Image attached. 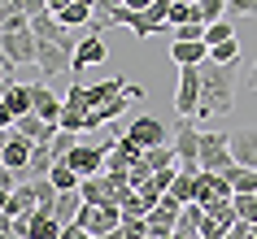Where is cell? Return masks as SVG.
Returning <instances> with one entry per match:
<instances>
[{"instance_id": "cell-1", "label": "cell", "mask_w": 257, "mask_h": 239, "mask_svg": "<svg viewBox=\"0 0 257 239\" xmlns=\"http://www.w3.org/2000/svg\"><path fill=\"white\" fill-rule=\"evenodd\" d=\"M131 100H149L144 87H131L126 79H105L96 87H70L66 92V109H61V131L79 135V131H100L118 118Z\"/></svg>"}, {"instance_id": "cell-2", "label": "cell", "mask_w": 257, "mask_h": 239, "mask_svg": "<svg viewBox=\"0 0 257 239\" xmlns=\"http://www.w3.org/2000/svg\"><path fill=\"white\" fill-rule=\"evenodd\" d=\"M235 79H240V66H218V61H205L201 66V109L196 118H222L235 109Z\"/></svg>"}, {"instance_id": "cell-3", "label": "cell", "mask_w": 257, "mask_h": 239, "mask_svg": "<svg viewBox=\"0 0 257 239\" xmlns=\"http://www.w3.org/2000/svg\"><path fill=\"white\" fill-rule=\"evenodd\" d=\"M175 165L183 174H201V126L192 118H179L175 126Z\"/></svg>"}, {"instance_id": "cell-4", "label": "cell", "mask_w": 257, "mask_h": 239, "mask_svg": "<svg viewBox=\"0 0 257 239\" xmlns=\"http://www.w3.org/2000/svg\"><path fill=\"white\" fill-rule=\"evenodd\" d=\"M122 139H131L136 148H166V144H175V131H170L162 118H153V113H140V118L126 126V135H122Z\"/></svg>"}, {"instance_id": "cell-5", "label": "cell", "mask_w": 257, "mask_h": 239, "mask_svg": "<svg viewBox=\"0 0 257 239\" xmlns=\"http://www.w3.org/2000/svg\"><path fill=\"white\" fill-rule=\"evenodd\" d=\"M201 109V66H179V87H175V113L196 118Z\"/></svg>"}, {"instance_id": "cell-6", "label": "cell", "mask_w": 257, "mask_h": 239, "mask_svg": "<svg viewBox=\"0 0 257 239\" xmlns=\"http://www.w3.org/2000/svg\"><path fill=\"white\" fill-rule=\"evenodd\" d=\"M231 165H235V161H231L227 135H222V131H201V170L222 174V170H231Z\"/></svg>"}, {"instance_id": "cell-7", "label": "cell", "mask_w": 257, "mask_h": 239, "mask_svg": "<svg viewBox=\"0 0 257 239\" xmlns=\"http://www.w3.org/2000/svg\"><path fill=\"white\" fill-rule=\"evenodd\" d=\"M74 222H79L87 235L100 239V235H109V230H118V226H122V209H118V204H105V209H96V204H83Z\"/></svg>"}, {"instance_id": "cell-8", "label": "cell", "mask_w": 257, "mask_h": 239, "mask_svg": "<svg viewBox=\"0 0 257 239\" xmlns=\"http://www.w3.org/2000/svg\"><path fill=\"white\" fill-rule=\"evenodd\" d=\"M61 109H66V96H53L48 83H31V113H40L48 126L61 131Z\"/></svg>"}, {"instance_id": "cell-9", "label": "cell", "mask_w": 257, "mask_h": 239, "mask_svg": "<svg viewBox=\"0 0 257 239\" xmlns=\"http://www.w3.org/2000/svg\"><path fill=\"white\" fill-rule=\"evenodd\" d=\"M31 35H35L40 44H57V48H70V53L79 48V40L70 35V27H61V22H57L53 14H40V18H31Z\"/></svg>"}, {"instance_id": "cell-10", "label": "cell", "mask_w": 257, "mask_h": 239, "mask_svg": "<svg viewBox=\"0 0 257 239\" xmlns=\"http://www.w3.org/2000/svg\"><path fill=\"white\" fill-rule=\"evenodd\" d=\"M179 209H183V204H179L175 196H162V204H157V209H153L149 217H144V222H149V235H153V239H175Z\"/></svg>"}, {"instance_id": "cell-11", "label": "cell", "mask_w": 257, "mask_h": 239, "mask_svg": "<svg viewBox=\"0 0 257 239\" xmlns=\"http://www.w3.org/2000/svg\"><path fill=\"white\" fill-rule=\"evenodd\" d=\"M231 196H235V191H231V183L222 178V174H209V170L196 174V200H192V204L209 209V204H218V200H231Z\"/></svg>"}, {"instance_id": "cell-12", "label": "cell", "mask_w": 257, "mask_h": 239, "mask_svg": "<svg viewBox=\"0 0 257 239\" xmlns=\"http://www.w3.org/2000/svg\"><path fill=\"white\" fill-rule=\"evenodd\" d=\"M66 161H70V170L79 174V178H96V174H105V148H87V144H74Z\"/></svg>"}, {"instance_id": "cell-13", "label": "cell", "mask_w": 257, "mask_h": 239, "mask_svg": "<svg viewBox=\"0 0 257 239\" xmlns=\"http://www.w3.org/2000/svg\"><path fill=\"white\" fill-rule=\"evenodd\" d=\"M231 144V161L244 165V170H257V126H244V131H231L227 135Z\"/></svg>"}, {"instance_id": "cell-14", "label": "cell", "mask_w": 257, "mask_h": 239, "mask_svg": "<svg viewBox=\"0 0 257 239\" xmlns=\"http://www.w3.org/2000/svg\"><path fill=\"white\" fill-rule=\"evenodd\" d=\"M0 44H5V57H9L14 66H35L40 40H35L31 31H18V35H0Z\"/></svg>"}, {"instance_id": "cell-15", "label": "cell", "mask_w": 257, "mask_h": 239, "mask_svg": "<svg viewBox=\"0 0 257 239\" xmlns=\"http://www.w3.org/2000/svg\"><path fill=\"white\" fill-rule=\"evenodd\" d=\"M105 61H109L105 40H100V35H83L79 48H74V74H79V70H87V66H105Z\"/></svg>"}, {"instance_id": "cell-16", "label": "cell", "mask_w": 257, "mask_h": 239, "mask_svg": "<svg viewBox=\"0 0 257 239\" xmlns=\"http://www.w3.org/2000/svg\"><path fill=\"white\" fill-rule=\"evenodd\" d=\"M79 196H83V204H96V209H105V204H118V200H113V187H109L105 174H96V178H83V183H79ZM118 209H122V204H118Z\"/></svg>"}, {"instance_id": "cell-17", "label": "cell", "mask_w": 257, "mask_h": 239, "mask_svg": "<svg viewBox=\"0 0 257 239\" xmlns=\"http://www.w3.org/2000/svg\"><path fill=\"white\" fill-rule=\"evenodd\" d=\"M31 152H35V144H31L27 135H9V144H5V165L14 174H27V165H31Z\"/></svg>"}, {"instance_id": "cell-18", "label": "cell", "mask_w": 257, "mask_h": 239, "mask_svg": "<svg viewBox=\"0 0 257 239\" xmlns=\"http://www.w3.org/2000/svg\"><path fill=\"white\" fill-rule=\"evenodd\" d=\"M14 131H18V135H27L31 144H53V139H57V126H48L40 113H27V118H18V122H14Z\"/></svg>"}, {"instance_id": "cell-19", "label": "cell", "mask_w": 257, "mask_h": 239, "mask_svg": "<svg viewBox=\"0 0 257 239\" xmlns=\"http://www.w3.org/2000/svg\"><path fill=\"white\" fill-rule=\"evenodd\" d=\"M5 113L14 122L31 113V83H9V87H5Z\"/></svg>"}, {"instance_id": "cell-20", "label": "cell", "mask_w": 257, "mask_h": 239, "mask_svg": "<svg viewBox=\"0 0 257 239\" xmlns=\"http://www.w3.org/2000/svg\"><path fill=\"white\" fill-rule=\"evenodd\" d=\"M170 61H175V66H205V61H209V48H205V44L175 40V44H170Z\"/></svg>"}, {"instance_id": "cell-21", "label": "cell", "mask_w": 257, "mask_h": 239, "mask_svg": "<svg viewBox=\"0 0 257 239\" xmlns=\"http://www.w3.org/2000/svg\"><path fill=\"white\" fill-rule=\"evenodd\" d=\"M222 178L231 183V191H235V196H257V170L231 165V170H222Z\"/></svg>"}, {"instance_id": "cell-22", "label": "cell", "mask_w": 257, "mask_h": 239, "mask_svg": "<svg viewBox=\"0 0 257 239\" xmlns=\"http://www.w3.org/2000/svg\"><path fill=\"white\" fill-rule=\"evenodd\" d=\"M79 209H83V196H79V191H61V196L53 200V217H57L61 226L74 222V217H79Z\"/></svg>"}, {"instance_id": "cell-23", "label": "cell", "mask_w": 257, "mask_h": 239, "mask_svg": "<svg viewBox=\"0 0 257 239\" xmlns=\"http://www.w3.org/2000/svg\"><path fill=\"white\" fill-rule=\"evenodd\" d=\"M57 165L53 157V144H35V152H31V165H27V178H48V170Z\"/></svg>"}, {"instance_id": "cell-24", "label": "cell", "mask_w": 257, "mask_h": 239, "mask_svg": "<svg viewBox=\"0 0 257 239\" xmlns=\"http://www.w3.org/2000/svg\"><path fill=\"white\" fill-rule=\"evenodd\" d=\"M92 14H96V9H87V5H74V0H70L66 9H61V14H53V18L61 22V27H92Z\"/></svg>"}, {"instance_id": "cell-25", "label": "cell", "mask_w": 257, "mask_h": 239, "mask_svg": "<svg viewBox=\"0 0 257 239\" xmlns=\"http://www.w3.org/2000/svg\"><path fill=\"white\" fill-rule=\"evenodd\" d=\"M48 178H53V187H57V191H79V183H83L79 174L70 170V161H57L53 170H48Z\"/></svg>"}, {"instance_id": "cell-26", "label": "cell", "mask_w": 257, "mask_h": 239, "mask_svg": "<svg viewBox=\"0 0 257 239\" xmlns=\"http://www.w3.org/2000/svg\"><path fill=\"white\" fill-rule=\"evenodd\" d=\"M166 196H175L179 204H192V200H196V174H183V170H179V174H175V183H170V191H166Z\"/></svg>"}, {"instance_id": "cell-27", "label": "cell", "mask_w": 257, "mask_h": 239, "mask_svg": "<svg viewBox=\"0 0 257 239\" xmlns=\"http://www.w3.org/2000/svg\"><path fill=\"white\" fill-rule=\"evenodd\" d=\"M222 9H227V0H196V22L214 27V22H222Z\"/></svg>"}, {"instance_id": "cell-28", "label": "cell", "mask_w": 257, "mask_h": 239, "mask_svg": "<svg viewBox=\"0 0 257 239\" xmlns=\"http://www.w3.org/2000/svg\"><path fill=\"white\" fill-rule=\"evenodd\" d=\"M188 22H196V5H170V18H166V31H179V27H188Z\"/></svg>"}, {"instance_id": "cell-29", "label": "cell", "mask_w": 257, "mask_h": 239, "mask_svg": "<svg viewBox=\"0 0 257 239\" xmlns=\"http://www.w3.org/2000/svg\"><path fill=\"white\" fill-rule=\"evenodd\" d=\"M231 209H235V217L248 226H257V196H231Z\"/></svg>"}, {"instance_id": "cell-30", "label": "cell", "mask_w": 257, "mask_h": 239, "mask_svg": "<svg viewBox=\"0 0 257 239\" xmlns=\"http://www.w3.org/2000/svg\"><path fill=\"white\" fill-rule=\"evenodd\" d=\"M209 61H218V66H235V61H240V44H235V40L214 44V48H209Z\"/></svg>"}, {"instance_id": "cell-31", "label": "cell", "mask_w": 257, "mask_h": 239, "mask_svg": "<svg viewBox=\"0 0 257 239\" xmlns=\"http://www.w3.org/2000/svg\"><path fill=\"white\" fill-rule=\"evenodd\" d=\"M18 31H31V18L22 14V9H5V27H0V35H18Z\"/></svg>"}, {"instance_id": "cell-32", "label": "cell", "mask_w": 257, "mask_h": 239, "mask_svg": "<svg viewBox=\"0 0 257 239\" xmlns=\"http://www.w3.org/2000/svg\"><path fill=\"white\" fill-rule=\"evenodd\" d=\"M227 40H235V27H231V22H214V27H205V48L227 44Z\"/></svg>"}, {"instance_id": "cell-33", "label": "cell", "mask_w": 257, "mask_h": 239, "mask_svg": "<svg viewBox=\"0 0 257 239\" xmlns=\"http://www.w3.org/2000/svg\"><path fill=\"white\" fill-rule=\"evenodd\" d=\"M175 40H183V44H205V22H188V27H179Z\"/></svg>"}, {"instance_id": "cell-34", "label": "cell", "mask_w": 257, "mask_h": 239, "mask_svg": "<svg viewBox=\"0 0 257 239\" xmlns=\"http://www.w3.org/2000/svg\"><path fill=\"white\" fill-rule=\"evenodd\" d=\"M70 148H74V135H70V131H57V139H53V157H57V161H66V157H70Z\"/></svg>"}, {"instance_id": "cell-35", "label": "cell", "mask_w": 257, "mask_h": 239, "mask_svg": "<svg viewBox=\"0 0 257 239\" xmlns=\"http://www.w3.org/2000/svg\"><path fill=\"white\" fill-rule=\"evenodd\" d=\"M175 174H179V165H166V170H157V174H153V187L166 196V191H170V183H175Z\"/></svg>"}, {"instance_id": "cell-36", "label": "cell", "mask_w": 257, "mask_h": 239, "mask_svg": "<svg viewBox=\"0 0 257 239\" xmlns=\"http://www.w3.org/2000/svg\"><path fill=\"white\" fill-rule=\"evenodd\" d=\"M18 9L27 18H40V14H48V0H18Z\"/></svg>"}, {"instance_id": "cell-37", "label": "cell", "mask_w": 257, "mask_h": 239, "mask_svg": "<svg viewBox=\"0 0 257 239\" xmlns=\"http://www.w3.org/2000/svg\"><path fill=\"white\" fill-rule=\"evenodd\" d=\"M227 9H231V14H244V18H253V14H257V0H227Z\"/></svg>"}, {"instance_id": "cell-38", "label": "cell", "mask_w": 257, "mask_h": 239, "mask_svg": "<svg viewBox=\"0 0 257 239\" xmlns=\"http://www.w3.org/2000/svg\"><path fill=\"white\" fill-rule=\"evenodd\" d=\"M61 239H96V235H87V230H83L79 222H70L66 230H61Z\"/></svg>"}, {"instance_id": "cell-39", "label": "cell", "mask_w": 257, "mask_h": 239, "mask_svg": "<svg viewBox=\"0 0 257 239\" xmlns=\"http://www.w3.org/2000/svg\"><path fill=\"white\" fill-rule=\"evenodd\" d=\"M149 5H153V0H122V9H131V14H144Z\"/></svg>"}, {"instance_id": "cell-40", "label": "cell", "mask_w": 257, "mask_h": 239, "mask_svg": "<svg viewBox=\"0 0 257 239\" xmlns=\"http://www.w3.org/2000/svg\"><path fill=\"white\" fill-rule=\"evenodd\" d=\"M113 9H122V0H96V14H113Z\"/></svg>"}, {"instance_id": "cell-41", "label": "cell", "mask_w": 257, "mask_h": 239, "mask_svg": "<svg viewBox=\"0 0 257 239\" xmlns=\"http://www.w3.org/2000/svg\"><path fill=\"white\" fill-rule=\"evenodd\" d=\"M66 5H70V0H48V14H61Z\"/></svg>"}, {"instance_id": "cell-42", "label": "cell", "mask_w": 257, "mask_h": 239, "mask_svg": "<svg viewBox=\"0 0 257 239\" xmlns=\"http://www.w3.org/2000/svg\"><path fill=\"white\" fill-rule=\"evenodd\" d=\"M248 83H253V92H257V61L248 66Z\"/></svg>"}, {"instance_id": "cell-43", "label": "cell", "mask_w": 257, "mask_h": 239, "mask_svg": "<svg viewBox=\"0 0 257 239\" xmlns=\"http://www.w3.org/2000/svg\"><path fill=\"white\" fill-rule=\"evenodd\" d=\"M100 239H126V235H122V226H118V230H109V235H100Z\"/></svg>"}, {"instance_id": "cell-44", "label": "cell", "mask_w": 257, "mask_h": 239, "mask_svg": "<svg viewBox=\"0 0 257 239\" xmlns=\"http://www.w3.org/2000/svg\"><path fill=\"white\" fill-rule=\"evenodd\" d=\"M5 66H14V61H9V57H5V44H0V70H5Z\"/></svg>"}, {"instance_id": "cell-45", "label": "cell", "mask_w": 257, "mask_h": 239, "mask_svg": "<svg viewBox=\"0 0 257 239\" xmlns=\"http://www.w3.org/2000/svg\"><path fill=\"white\" fill-rule=\"evenodd\" d=\"M0 9H18V0H0Z\"/></svg>"}, {"instance_id": "cell-46", "label": "cell", "mask_w": 257, "mask_h": 239, "mask_svg": "<svg viewBox=\"0 0 257 239\" xmlns=\"http://www.w3.org/2000/svg\"><path fill=\"white\" fill-rule=\"evenodd\" d=\"M5 87H9V83H5V79H0V105H5Z\"/></svg>"}, {"instance_id": "cell-47", "label": "cell", "mask_w": 257, "mask_h": 239, "mask_svg": "<svg viewBox=\"0 0 257 239\" xmlns=\"http://www.w3.org/2000/svg\"><path fill=\"white\" fill-rule=\"evenodd\" d=\"M0 27H5V9H0Z\"/></svg>"}, {"instance_id": "cell-48", "label": "cell", "mask_w": 257, "mask_h": 239, "mask_svg": "<svg viewBox=\"0 0 257 239\" xmlns=\"http://www.w3.org/2000/svg\"><path fill=\"white\" fill-rule=\"evenodd\" d=\"M179 5H196V0H179Z\"/></svg>"}]
</instances>
